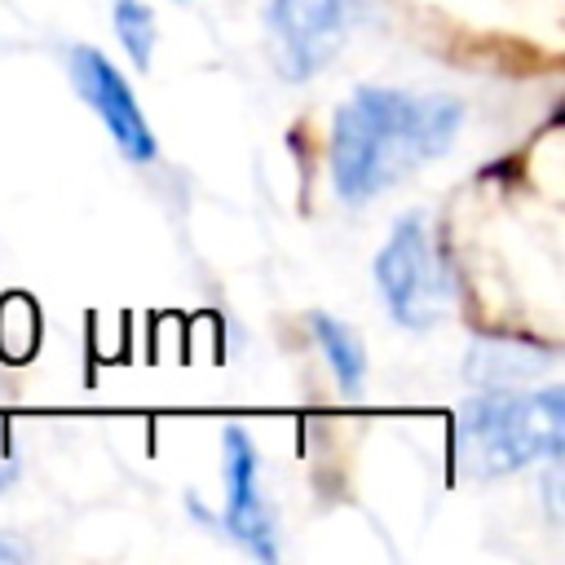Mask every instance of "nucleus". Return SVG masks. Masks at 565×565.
<instances>
[{"mask_svg": "<svg viewBox=\"0 0 565 565\" xmlns=\"http://www.w3.org/2000/svg\"><path fill=\"white\" fill-rule=\"evenodd\" d=\"M463 106L446 93L362 84L331 124V185L344 203H366L415 168L446 154Z\"/></svg>", "mask_w": 565, "mask_h": 565, "instance_id": "nucleus-1", "label": "nucleus"}, {"mask_svg": "<svg viewBox=\"0 0 565 565\" xmlns=\"http://www.w3.org/2000/svg\"><path fill=\"white\" fill-rule=\"evenodd\" d=\"M565 450V393L556 384L516 393L486 388L463 402L455 424V459L468 477H508L539 459L556 463Z\"/></svg>", "mask_w": 565, "mask_h": 565, "instance_id": "nucleus-2", "label": "nucleus"}, {"mask_svg": "<svg viewBox=\"0 0 565 565\" xmlns=\"http://www.w3.org/2000/svg\"><path fill=\"white\" fill-rule=\"evenodd\" d=\"M375 287L393 322L406 331H424L446 313L455 282H450L446 252L424 216H402L388 230L375 256Z\"/></svg>", "mask_w": 565, "mask_h": 565, "instance_id": "nucleus-3", "label": "nucleus"}, {"mask_svg": "<svg viewBox=\"0 0 565 565\" xmlns=\"http://www.w3.org/2000/svg\"><path fill=\"white\" fill-rule=\"evenodd\" d=\"M71 79L79 88V97L93 106V115L106 124L110 141L132 159V163H150L154 159V132L128 88V79L110 66V57L93 44H75L71 49Z\"/></svg>", "mask_w": 565, "mask_h": 565, "instance_id": "nucleus-4", "label": "nucleus"}, {"mask_svg": "<svg viewBox=\"0 0 565 565\" xmlns=\"http://www.w3.org/2000/svg\"><path fill=\"white\" fill-rule=\"evenodd\" d=\"M269 35L287 79H309L344 40V0H269Z\"/></svg>", "mask_w": 565, "mask_h": 565, "instance_id": "nucleus-5", "label": "nucleus"}, {"mask_svg": "<svg viewBox=\"0 0 565 565\" xmlns=\"http://www.w3.org/2000/svg\"><path fill=\"white\" fill-rule=\"evenodd\" d=\"M221 450H225V512L221 525L260 561H274V516L260 499V468H256V446L243 428H225L221 433Z\"/></svg>", "mask_w": 565, "mask_h": 565, "instance_id": "nucleus-6", "label": "nucleus"}, {"mask_svg": "<svg viewBox=\"0 0 565 565\" xmlns=\"http://www.w3.org/2000/svg\"><path fill=\"white\" fill-rule=\"evenodd\" d=\"M552 362L547 349L525 344V340H477L468 358V380L477 388H512L530 375H539Z\"/></svg>", "mask_w": 565, "mask_h": 565, "instance_id": "nucleus-7", "label": "nucleus"}, {"mask_svg": "<svg viewBox=\"0 0 565 565\" xmlns=\"http://www.w3.org/2000/svg\"><path fill=\"white\" fill-rule=\"evenodd\" d=\"M309 327H313V340H318L327 366L335 371V384H340L344 393H358L362 380H366V349H362V335H358L353 327H344L340 318H331V313H313Z\"/></svg>", "mask_w": 565, "mask_h": 565, "instance_id": "nucleus-8", "label": "nucleus"}, {"mask_svg": "<svg viewBox=\"0 0 565 565\" xmlns=\"http://www.w3.org/2000/svg\"><path fill=\"white\" fill-rule=\"evenodd\" d=\"M115 35L124 44V53L132 57L137 71H150V57H154V40H159V26H154V13L150 4L141 0H115Z\"/></svg>", "mask_w": 565, "mask_h": 565, "instance_id": "nucleus-9", "label": "nucleus"}, {"mask_svg": "<svg viewBox=\"0 0 565 565\" xmlns=\"http://www.w3.org/2000/svg\"><path fill=\"white\" fill-rule=\"evenodd\" d=\"M18 477V455H13V441H9V424L0 419V490Z\"/></svg>", "mask_w": 565, "mask_h": 565, "instance_id": "nucleus-10", "label": "nucleus"}, {"mask_svg": "<svg viewBox=\"0 0 565 565\" xmlns=\"http://www.w3.org/2000/svg\"><path fill=\"white\" fill-rule=\"evenodd\" d=\"M22 556H26V552H22L13 539H4V534H0V565H18Z\"/></svg>", "mask_w": 565, "mask_h": 565, "instance_id": "nucleus-11", "label": "nucleus"}]
</instances>
